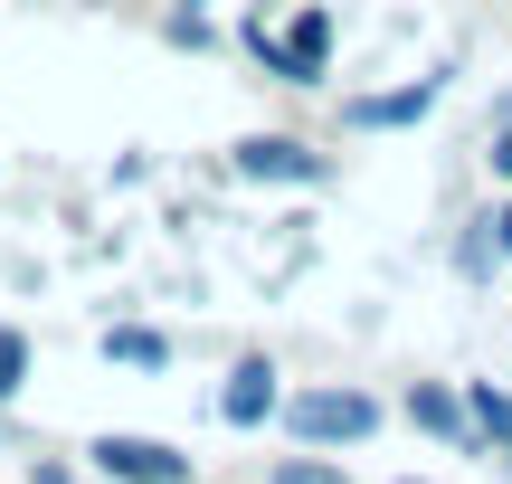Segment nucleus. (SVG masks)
I'll return each instance as SVG.
<instances>
[{
    "label": "nucleus",
    "instance_id": "nucleus-6",
    "mask_svg": "<svg viewBox=\"0 0 512 484\" xmlns=\"http://www.w3.org/2000/svg\"><path fill=\"white\" fill-rule=\"evenodd\" d=\"M266 409H275V371H266V361H238L228 390H219V418H228V428H266Z\"/></svg>",
    "mask_w": 512,
    "mask_h": 484
},
{
    "label": "nucleus",
    "instance_id": "nucleus-2",
    "mask_svg": "<svg viewBox=\"0 0 512 484\" xmlns=\"http://www.w3.org/2000/svg\"><path fill=\"white\" fill-rule=\"evenodd\" d=\"M285 418H294V437H313V447H332V437L351 447V437H370V428H380V409H370L361 390H313V399H294Z\"/></svg>",
    "mask_w": 512,
    "mask_h": 484
},
{
    "label": "nucleus",
    "instance_id": "nucleus-4",
    "mask_svg": "<svg viewBox=\"0 0 512 484\" xmlns=\"http://www.w3.org/2000/svg\"><path fill=\"white\" fill-rule=\"evenodd\" d=\"M238 171L247 181H323V152L285 143V133H256V143H238Z\"/></svg>",
    "mask_w": 512,
    "mask_h": 484
},
{
    "label": "nucleus",
    "instance_id": "nucleus-7",
    "mask_svg": "<svg viewBox=\"0 0 512 484\" xmlns=\"http://www.w3.org/2000/svg\"><path fill=\"white\" fill-rule=\"evenodd\" d=\"M105 352H114V361H133V371H152V361H162V333L124 323V333H105Z\"/></svg>",
    "mask_w": 512,
    "mask_h": 484
},
{
    "label": "nucleus",
    "instance_id": "nucleus-13",
    "mask_svg": "<svg viewBox=\"0 0 512 484\" xmlns=\"http://www.w3.org/2000/svg\"><path fill=\"white\" fill-rule=\"evenodd\" d=\"M494 247H512V200H503V219H494Z\"/></svg>",
    "mask_w": 512,
    "mask_h": 484
},
{
    "label": "nucleus",
    "instance_id": "nucleus-1",
    "mask_svg": "<svg viewBox=\"0 0 512 484\" xmlns=\"http://www.w3.org/2000/svg\"><path fill=\"white\" fill-rule=\"evenodd\" d=\"M247 38H256V57H266L275 76H294V86H313V76H323V57H332V10H304V19H294L285 38H266V19H256Z\"/></svg>",
    "mask_w": 512,
    "mask_h": 484
},
{
    "label": "nucleus",
    "instance_id": "nucleus-5",
    "mask_svg": "<svg viewBox=\"0 0 512 484\" xmlns=\"http://www.w3.org/2000/svg\"><path fill=\"white\" fill-rule=\"evenodd\" d=\"M427 105H437V76H418V86H399V95H351V105H342V124L389 133V124H418Z\"/></svg>",
    "mask_w": 512,
    "mask_h": 484
},
{
    "label": "nucleus",
    "instance_id": "nucleus-3",
    "mask_svg": "<svg viewBox=\"0 0 512 484\" xmlns=\"http://www.w3.org/2000/svg\"><path fill=\"white\" fill-rule=\"evenodd\" d=\"M95 466L105 484H190V456L152 447V437H95Z\"/></svg>",
    "mask_w": 512,
    "mask_h": 484
},
{
    "label": "nucleus",
    "instance_id": "nucleus-11",
    "mask_svg": "<svg viewBox=\"0 0 512 484\" xmlns=\"http://www.w3.org/2000/svg\"><path fill=\"white\" fill-rule=\"evenodd\" d=\"M275 484H342L332 466H313V456H294V466H275Z\"/></svg>",
    "mask_w": 512,
    "mask_h": 484
},
{
    "label": "nucleus",
    "instance_id": "nucleus-10",
    "mask_svg": "<svg viewBox=\"0 0 512 484\" xmlns=\"http://www.w3.org/2000/svg\"><path fill=\"white\" fill-rule=\"evenodd\" d=\"M19 371H29V342H19V333H0V399L19 390Z\"/></svg>",
    "mask_w": 512,
    "mask_h": 484
},
{
    "label": "nucleus",
    "instance_id": "nucleus-8",
    "mask_svg": "<svg viewBox=\"0 0 512 484\" xmlns=\"http://www.w3.org/2000/svg\"><path fill=\"white\" fill-rule=\"evenodd\" d=\"M475 428H484V437H503V447H512V399L494 390V380L475 390Z\"/></svg>",
    "mask_w": 512,
    "mask_h": 484
},
{
    "label": "nucleus",
    "instance_id": "nucleus-12",
    "mask_svg": "<svg viewBox=\"0 0 512 484\" xmlns=\"http://www.w3.org/2000/svg\"><path fill=\"white\" fill-rule=\"evenodd\" d=\"M494 171H503V181H512V133H503V143H494Z\"/></svg>",
    "mask_w": 512,
    "mask_h": 484
},
{
    "label": "nucleus",
    "instance_id": "nucleus-9",
    "mask_svg": "<svg viewBox=\"0 0 512 484\" xmlns=\"http://www.w3.org/2000/svg\"><path fill=\"white\" fill-rule=\"evenodd\" d=\"M408 409H418V428H437V437H456V428H465V418H456V399H446V390H418Z\"/></svg>",
    "mask_w": 512,
    "mask_h": 484
}]
</instances>
